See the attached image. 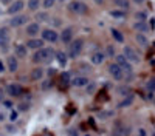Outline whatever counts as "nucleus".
Listing matches in <instances>:
<instances>
[{
    "label": "nucleus",
    "instance_id": "nucleus-11",
    "mask_svg": "<svg viewBox=\"0 0 155 136\" xmlns=\"http://www.w3.org/2000/svg\"><path fill=\"white\" fill-rule=\"evenodd\" d=\"M129 134H130V128L126 125H118L112 131V136H129Z\"/></svg>",
    "mask_w": 155,
    "mask_h": 136
},
{
    "label": "nucleus",
    "instance_id": "nucleus-26",
    "mask_svg": "<svg viewBox=\"0 0 155 136\" xmlns=\"http://www.w3.org/2000/svg\"><path fill=\"white\" fill-rule=\"evenodd\" d=\"M113 3L118 6V8H121V9H127L129 6V0H113Z\"/></svg>",
    "mask_w": 155,
    "mask_h": 136
},
{
    "label": "nucleus",
    "instance_id": "nucleus-49",
    "mask_svg": "<svg viewBox=\"0 0 155 136\" xmlns=\"http://www.w3.org/2000/svg\"><path fill=\"white\" fill-rule=\"evenodd\" d=\"M95 2H96V3H102V2H104V0H95Z\"/></svg>",
    "mask_w": 155,
    "mask_h": 136
},
{
    "label": "nucleus",
    "instance_id": "nucleus-10",
    "mask_svg": "<svg viewBox=\"0 0 155 136\" xmlns=\"http://www.w3.org/2000/svg\"><path fill=\"white\" fill-rule=\"evenodd\" d=\"M23 8H25L23 0H16V2H12V5L8 8V12L9 14H17V12H20Z\"/></svg>",
    "mask_w": 155,
    "mask_h": 136
},
{
    "label": "nucleus",
    "instance_id": "nucleus-7",
    "mask_svg": "<svg viewBox=\"0 0 155 136\" xmlns=\"http://www.w3.org/2000/svg\"><path fill=\"white\" fill-rule=\"evenodd\" d=\"M9 40H11V33H9V28H0V46L2 48H6L9 45Z\"/></svg>",
    "mask_w": 155,
    "mask_h": 136
},
{
    "label": "nucleus",
    "instance_id": "nucleus-24",
    "mask_svg": "<svg viewBox=\"0 0 155 136\" xmlns=\"http://www.w3.org/2000/svg\"><path fill=\"white\" fill-rule=\"evenodd\" d=\"M110 33H112L113 39H115L116 42H120V43H123V42H124V36H123V34H121V33H120L118 30H115V28H113V30H112Z\"/></svg>",
    "mask_w": 155,
    "mask_h": 136
},
{
    "label": "nucleus",
    "instance_id": "nucleus-1",
    "mask_svg": "<svg viewBox=\"0 0 155 136\" xmlns=\"http://www.w3.org/2000/svg\"><path fill=\"white\" fill-rule=\"evenodd\" d=\"M54 54L56 53L51 48H41V49H37V51L34 53L33 62H36V64H45V62H50L51 59H53Z\"/></svg>",
    "mask_w": 155,
    "mask_h": 136
},
{
    "label": "nucleus",
    "instance_id": "nucleus-18",
    "mask_svg": "<svg viewBox=\"0 0 155 136\" xmlns=\"http://www.w3.org/2000/svg\"><path fill=\"white\" fill-rule=\"evenodd\" d=\"M70 84L74 85V87H87L88 85V79L85 76H76L74 79H71Z\"/></svg>",
    "mask_w": 155,
    "mask_h": 136
},
{
    "label": "nucleus",
    "instance_id": "nucleus-47",
    "mask_svg": "<svg viewBox=\"0 0 155 136\" xmlns=\"http://www.w3.org/2000/svg\"><path fill=\"white\" fill-rule=\"evenodd\" d=\"M0 2H2V3H5V5H6V3H9V2H11V0H0Z\"/></svg>",
    "mask_w": 155,
    "mask_h": 136
},
{
    "label": "nucleus",
    "instance_id": "nucleus-39",
    "mask_svg": "<svg viewBox=\"0 0 155 136\" xmlns=\"http://www.w3.org/2000/svg\"><path fill=\"white\" fill-rule=\"evenodd\" d=\"M107 54H109V56H113V54H115L113 46H107Z\"/></svg>",
    "mask_w": 155,
    "mask_h": 136
},
{
    "label": "nucleus",
    "instance_id": "nucleus-40",
    "mask_svg": "<svg viewBox=\"0 0 155 136\" xmlns=\"http://www.w3.org/2000/svg\"><path fill=\"white\" fill-rule=\"evenodd\" d=\"M0 101H2V102L5 101V90L3 88H0Z\"/></svg>",
    "mask_w": 155,
    "mask_h": 136
},
{
    "label": "nucleus",
    "instance_id": "nucleus-37",
    "mask_svg": "<svg viewBox=\"0 0 155 136\" xmlns=\"http://www.w3.org/2000/svg\"><path fill=\"white\" fill-rule=\"evenodd\" d=\"M36 19H37V20H45V19H47V14H45V12H41V14L36 16Z\"/></svg>",
    "mask_w": 155,
    "mask_h": 136
},
{
    "label": "nucleus",
    "instance_id": "nucleus-45",
    "mask_svg": "<svg viewBox=\"0 0 155 136\" xmlns=\"http://www.w3.org/2000/svg\"><path fill=\"white\" fill-rule=\"evenodd\" d=\"M5 71V65H3V62L0 60V73H3Z\"/></svg>",
    "mask_w": 155,
    "mask_h": 136
},
{
    "label": "nucleus",
    "instance_id": "nucleus-38",
    "mask_svg": "<svg viewBox=\"0 0 155 136\" xmlns=\"http://www.w3.org/2000/svg\"><path fill=\"white\" fill-rule=\"evenodd\" d=\"M9 119H11V121H16V119H17V111H11Z\"/></svg>",
    "mask_w": 155,
    "mask_h": 136
},
{
    "label": "nucleus",
    "instance_id": "nucleus-42",
    "mask_svg": "<svg viewBox=\"0 0 155 136\" xmlns=\"http://www.w3.org/2000/svg\"><path fill=\"white\" fill-rule=\"evenodd\" d=\"M47 73H48V76H54V73H56V70H54V68H50V70H48Z\"/></svg>",
    "mask_w": 155,
    "mask_h": 136
},
{
    "label": "nucleus",
    "instance_id": "nucleus-8",
    "mask_svg": "<svg viewBox=\"0 0 155 136\" xmlns=\"http://www.w3.org/2000/svg\"><path fill=\"white\" fill-rule=\"evenodd\" d=\"M59 39V36L54 30H44L42 31V40H47V42H51V43H54L56 40Z\"/></svg>",
    "mask_w": 155,
    "mask_h": 136
},
{
    "label": "nucleus",
    "instance_id": "nucleus-15",
    "mask_svg": "<svg viewBox=\"0 0 155 136\" xmlns=\"http://www.w3.org/2000/svg\"><path fill=\"white\" fill-rule=\"evenodd\" d=\"M41 31V27H39V23H30L28 27H27V34L31 37V39H34V37L37 36V33Z\"/></svg>",
    "mask_w": 155,
    "mask_h": 136
},
{
    "label": "nucleus",
    "instance_id": "nucleus-44",
    "mask_svg": "<svg viewBox=\"0 0 155 136\" xmlns=\"http://www.w3.org/2000/svg\"><path fill=\"white\" fill-rule=\"evenodd\" d=\"M3 105H5L6 108H11V105H12V104H11L9 101H3Z\"/></svg>",
    "mask_w": 155,
    "mask_h": 136
},
{
    "label": "nucleus",
    "instance_id": "nucleus-43",
    "mask_svg": "<svg viewBox=\"0 0 155 136\" xmlns=\"http://www.w3.org/2000/svg\"><path fill=\"white\" fill-rule=\"evenodd\" d=\"M70 136H79V133L78 130H70Z\"/></svg>",
    "mask_w": 155,
    "mask_h": 136
},
{
    "label": "nucleus",
    "instance_id": "nucleus-2",
    "mask_svg": "<svg viewBox=\"0 0 155 136\" xmlns=\"http://www.w3.org/2000/svg\"><path fill=\"white\" fill-rule=\"evenodd\" d=\"M84 48V40L82 39H76L74 42H70V46H68V57H78L81 54Z\"/></svg>",
    "mask_w": 155,
    "mask_h": 136
},
{
    "label": "nucleus",
    "instance_id": "nucleus-33",
    "mask_svg": "<svg viewBox=\"0 0 155 136\" xmlns=\"http://www.w3.org/2000/svg\"><path fill=\"white\" fill-rule=\"evenodd\" d=\"M95 90H96V85H95V84H90V85L87 87V94H92Z\"/></svg>",
    "mask_w": 155,
    "mask_h": 136
},
{
    "label": "nucleus",
    "instance_id": "nucleus-16",
    "mask_svg": "<svg viewBox=\"0 0 155 136\" xmlns=\"http://www.w3.org/2000/svg\"><path fill=\"white\" fill-rule=\"evenodd\" d=\"M6 64H8V70H9L11 73L17 71V68H19V62H17V57H16V56H9V57L6 59Z\"/></svg>",
    "mask_w": 155,
    "mask_h": 136
},
{
    "label": "nucleus",
    "instance_id": "nucleus-53",
    "mask_svg": "<svg viewBox=\"0 0 155 136\" xmlns=\"http://www.w3.org/2000/svg\"><path fill=\"white\" fill-rule=\"evenodd\" d=\"M153 136H155V134H153Z\"/></svg>",
    "mask_w": 155,
    "mask_h": 136
},
{
    "label": "nucleus",
    "instance_id": "nucleus-5",
    "mask_svg": "<svg viewBox=\"0 0 155 136\" xmlns=\"http://www.w3.org/2000/svg\"><path fill=\"white\" fill-rule=\"evenodd\" d=\"M68 9L71 12H76V14H85V12H87V5L79 2V0H74V2H70Z\"/></svg>",
    "mask_w": 155,
    "mask_h": 136
},
{
    "label": "nucleus",
    "instance_id": "nucleus-23",
    "mask_svg": "<svg viewBox=\"0 0 155 136\" xmlns=\"http://www.w3.org/2000/svg\"><path fill=\"white\" fill-rule=\"evenodd\" d=\"M54 56H56V59H58V62H59L61 65H65L67 64V54L64 53V51H58Z\"/></svg>",
    "mask_w": 155,
    "mask_h": 136
},
{
    "label": "nucleus",
    "instance_id": "nucleus-22",
    "mask_svg": "<svg viewBox=\"0 0 155 136\" xmlns=\"http://www.w3.org/2000/svg\"><path fill=\"white\" fill-rule=\"evenodd\" d=\"M132 102H134V96L130 94V96H126L123 101L118 104V107L120 108H124V107H129V105H132Z\"/></svg>",
    "mask_w": 155,
    "mask_h": 136
},
{
    "label": "nucleus",
    "instance_id": "nucleus-31",
    "mask_svg": "<svg viewBox=\"0 0 155 136\" xmlns=\"http://www.w3.org/2000/svg\"><path fill=\"white\" fill-rule=\"evenodd\" d=\"M110 116H113V111H101L99 113V119H107Z\"/></svg>",
    "mask_w": 155,
    "mask_h": 136
},
{
    "label": "nucleus",
    "instance_id": "nucleus-3",
    "mask_svg": "<svg viewBox=\"0 0 155 136\" xmlns=\"http://www.w3.org/2000/svg\"><path fill=\"white\" fill-rule=\"evenodd\" d=\"M116 65H118L123 71H124V74H129V76H132V71H134V68H132V65H130V62H129L123 54H120V56H116Z\"/></svg>",
    "mask_w": 155,
    "mask_h": 136
},
{
    "label": "nucleus",
    "instance_id": "nucleus-34",
    "mask_svg": "<svg viewBox=\"0 0 155 136\" xmlns=\"http://www.w3.org/2000/svg\"><path fill=\"white\" fill-rule=\"evenodd\" d=\"M147 88L152 90V91H155V79H150V81L147 82Z\"/></svg>",
    "mask_w": 155,
    "mask_h": 136
},
{
    "label": "nucleus",
    "instance_id": "nucleus-14",
    "mask_svg": "<svg viewBox=\"0 0 155 136\" xmlns=\"http://www.w3.org/2000/svg\"><path fill=\"white\" fill-rule=\"evenodd\" d=\"M27 48H31V49H41V48H44V40L42 39H30L28 42H27Z\"/></svg>",
    "mask_w": 155,
    "mask_h": 136
},
{
    "label": "nucleus",
    "instance_id": "nucleus-29",
    "mask_svg": "<svg viewBox=\"0 0 155 136\" xmlns=\"http://www.w3.org/2000/svg\"><path fill=\"white\" fill-rule=\"evenodd\" d=\"M118 93H120L121 96H130V90H129V87H120Z\"/></svg>",
    "mask_w": 155,
    "mask_h": 136
},
{
    "label": "nucleus",
    "instance_id": "nucleus-13",
    "mask_svg": "<svg viewBox=\"0 0 155 136\" xmlns=\"http://www.w3.org/2000/svg\"><path fill=\"white\" fill-rule=\"evenodd\" d=\"M14 51H16V57H27V54H28V48H27V45H23V43H17L16 46H14Z\"/></svg>",
    "mask_w": 155,
    "mask_h": 136
},
{
    "label": "nucleus",
    "instance_id": "nucleus-35",
    "mask_svg": "<svg viewBox=\"0 0 155 136\" xmlns=\"http://www.w3.org/2000/svg\"><path fill=\"white\" fill-rule=\"evenodd\" d=\"M30 108V105L28 104H25V102H22L20 105H19V111H27Z\"/></svg>",
    "mask_w": 155,
    "mask_h": 136
},
{
    "label": "nucleus",
    "instance_id": "nucleus-21",
    "mask_svg": "<svg viewBox=\"0 0 155 136\" xmlns=\"http://www.w3.org/2000/svg\"><path fill=\"white\" fill-rule=\"evenodd\" d=\"M44 77V70L42 68H34L31 71V79L33 81H41Z\"/></svg>",
    "mask_w": 155,
    "mask_h": 136
},
{
    "label": "nucleus",
    "instance_id": "nucleus-4",
    "mask_svg": "<svg viewBox=\"0 0 155 136\" xmlns=\"http://www.w3.org/2000/svg\"><path fill=\"white\" fill-rule=\"evenodd\" d=\"M123 56H124L129 62H134V64H138V62H140V56H138V53L135 51L132 46H124Z\"/></svg>",
    "mask_w": 155,
    "mask_h": 136
},
{
    "label": "nucleus",
    "instance_id": "nucleus-12",
    "mask_svg": "<svg viewBox=\"0 0 155 136\" xmlns=\"http://www.w3.org/2000/svg\"><path fill=\"white\" fill-rule=\"evenodd\" d=\"M73 39V28H65V30H62L61 33V40L64 43H70Z\"/></svg>",
    "mask_w": 155,
    "mask_h": 136
},
{
    "label": "nucleus",
    "instance_id": "nucleus-28",
    "mask_svg": "<svg viewBox=\"0 0 155 136\" xmlns=\"http://www.w3.org/2000/svg\"><path fill=\"white\" fill-rule=\"evenodd\" d=\"M39 5H41V0H30V2H28V8L31 11H36L39 8Z\"/></svg>",
    "mask_w": 155,
    "mask_h": 136
},
{
    "label": "nucleus",
    "instance_id": "nucleus-6",
    "mask_svg": "<svg viewBox=\"0 0 155 136\" xmlns=\"http://www.w3.org/2000/svg\"><path fill=\"white\" fill-rule=\"evenodd\" d=\"M109 73H110V76L113 77V79H116V81H123L124 79V71L116 65V64H110L109 65Z\"/></svg>",
    "mask_w": 155,
    "mask_h": 136
},
{
    "label": "nucleus",
    "instance_id": "nucleus-32",
    "mask_svg": "<svg viewBox=\"0 0 155 136\" xmlns=\"http://www.w3.org/2000/svg\"><path fill=\"white\" fill-rule=\"evenodd\" d=\"M56 3V0H44V8H51Z\"/></svg>",
    "mask_w": 155,
    "mask_h": 136
},
{
    "label": "nucleus",
    "instance_id": "nucleus-50",
    "mask_svg": "<svg viewBox=\"0 0 155 136\" xmlns=\"http://www.w3.org/2000/svg\"><path fill=\"white\" fill-rule=\"evenodd\" d=\"M61 2H65V0H61Z\"/></svg>",
    "mask_w": 155,
    "mask_h": 136
},
{
    "label": "nucleus",
    "instance_id": "nucleus-46",
    "mask_svg": "<svg viewBox=\"0 0 155 136\" xmlns=\"http://www.w3.org/2000/svg\"><path fill=\"white\" fill-rule=\"evenodd\" d=\"M2 121H5V113H2V111H0V122Z\"/></svg>",
    "mask_w": 155,
    "mask_h": 136
},
{
    "label": "nucleus",
    "instance_id": "nucleus-20",
    "mask_svg": "<svg viewBox=\"0 0 155 136\" xmlns=\"http://www.w3.org/2000/svg\"><path fill=\"white\" fill-rule=\"evenodd\" d=\"M134 28L141 34V33H146V31H149V25L146 23V22H135V25H134Z\"/></svg>",
    "mask_w": 155,
    "mask_h": 136
},
{
    "label": "nucleus",
    "instance_id": "nucleus-30",
    "mask_svg": "<svg viewBox=\"0 0 155 136\" xmlns=\"http://www.w3.org/2000/svg\"><path fill=\"white\" fill-rule=\"evenodd\" d=\"M135 20L137 22H146V14H144V12H137V14H135Z\"/></svg>",
    "mask_w": 155,
    "mask_h": 136
},
{
    "label": "nucleus",
    "instance_id": "nucleus-25",
    "mask_svg": "<svg viewBox=\"0 0 155 136\" xmlns=\"http://www.w3.org/2000/svg\"><path fill=\"white\" fill-rule=\"evenodd\" d=\"M70 82H71V76H70V73H68V71H64V73L61 74V84L67 85V84H70Z\"/></svg>",
    "mask_w": 155,
    "mask_h": 136
},
{
    "label": "nucleus",
    "instance_id": "nucleus-9",
    "mask_svg": "<svg viewBox=\"0 0 155 136\" xmlns=\"http://www.w3.org/2000/svg\"><path fill=\"white\" fill-rule=\"evenodd\" d=\"M6 93H8L9 96H12V97H17V96L22 94V87L17 85V84H9V85L6 87Z\"/></svg>",
    "mask_w": 155,
    "mask_h": 136
},
{
    "label": "nucleus",
    "instance_id": "nucleus-48",
    "mask_svg": "<svg viewBox=\"0 0 155 136\" xmlns=\"http://www.w3.org/2000/svg\"><path fill=\"white\" fill-rule=\"evenodd\" d=\"M134 2H135V3H143L144 0H134Z\"/></svg>",
    "mask_w": 155,
    "mask_h": 136
},
{
    "label": "nucleus",
    "instance_id": "nucleus-41",
    "mask_svg": "<svg viewBox=\"0 0 155 136\" xmlns=\"http://www.w3.org/2000/svg\"><path fill=\"white\" fill-rule=\"evenodd\" d=\"M138 136H146V130L144 128H140L138 130Z\"/></svg>",
    "mask_w": 155,
    "mask_h": 136
},
{
    "label": "nucleus",
    "instance_id": "nucleus-19",
    "mask_svg": "<svg viewBox=\"0 0 155 136\" xmlns=\"http://www.w3.org/2000/svg\"><path fill=\"white\" fill-rule=\"evenodd\" d=\"M28 19H27V16H14L11 19V27H22V25L27 22Z\"/></svg>",
    "mask_w": 155,
    "mask_h": 136
},
{
    "label": "nucleus",
    "instance_id": "nucleus-52",
    "mask_svg": "<svg viewBox=\"0 0 155 136\" xmlns=\"http://www.w3.org/2000/svg\"><path fill=\"white\" fill-rule=\"evenodd\" d=\"M87 136H88V134H87Z\"/></svg>",
    "mask_w": 155,
    "mask_h": 136
},
{
    "label": "nucleus",
    "instance_id": "nucleus-17",
    "mask_svg": "<svg viewBox=\"0 0 155 136\" xmlns=\"http://www.w3.org/2000/svg\"><path fill=\"white\" fill-rule=\"evenodd\" d=\"M104 60H106V54L102 51H95L92 54V64H95V65H101Z\"/></svg>",
    "mask_w": 155,
    "mask_h": 136
},
{
    "label": "nucleus",
    "instance_id": "nucleus-51",
    "mask_svg": "<svg viewBox=\"0 0 155 136\" xmlns=\"http://www.w3.org/2000/svg\"><path fill=\"white\" fill-rule=\"evenodd\" d=\"M0 12H2V9H0Z\"/></svg>",
    "mask_w": 155,
    "mask_h": 136
},
{
    "label": "nucleus",
    "instance_id": "nucleus-36",
    "mask_svg": "<svg viewBox=\"0 0 155 136\" xmlns=\"http://www.w3.org/2000/svg\"><path fill=\"white\" fill-rule=\"evenodd\" d=\"M112 16H113V17H124V12H120V11H112Z\"/></svg>",
    "mask_w": 155,
    "mask_h": 136
},
{
    "label": "nucleus",
    "instance_id": "nucleus-27",
    "mask_svg": "<svg viewBox=\"0 0 155 136\" xmlns=\"http://www.w3.org/2000/svg\"><path fill=\"white\" fill-rule=\"evenodd\" d=\"M135 39H137V42H138L141 46H147V39H146L143 34H137V36H135Z\"/></svg>",
    "mask_w": 155,
    "mask_h": 136
}]
</instances>
